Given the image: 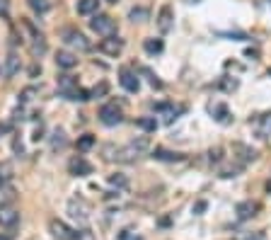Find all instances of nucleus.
Returning a JSON list of instances; mask_svg holds the SVG:
<instances>
[{"label": "nucleus", "instance_id": "obj_1", "mask_svg": "<svg viewBox=\"0 0 271 240\" xmlns=\"http://www.w3.org/2000/svg\"><path fill=\"white\" fill-rule=\"evenodd\" d=\"M19 27L27 32V37H29V51H32V56H39L46 51V39H44V34L36 29L34 24L29 22V19H19Z\"/></svg>", "mask_w": 271, "mask_h": 240}, {"label": "nucleus", "instance_id": "obj_2", "mask_svg": "<svg viewBox=\"0 0 271 240\" xmlns=\"http://www.w3.org/2000/svg\"><path fill=\"white\" fill-rule=\"evenodd\" d=\"M90 29L102 37H111L116 34V19L109 15H94V19H90Z\"/></svg>", "mask_w": 271, "mask_h": 240}, {"label": "nucleus", "instance_id": "obj_3", "mask_svg": "<svg viewBox=\"0 0 271 240\" xmlns=\"http://www.w3.org/2000/svg\"><path fill=\"white\" fill-rule=\"evenodd\" d=\"M99 121L104 126H116L124 121V114H121V107H116V102H109L99 110Z\"/></svg>", "mask_w": 271, "mask_h": 240}, {"label": "nucleus", "instance_id": "obj_4", "mask_svg": "<svg viewBox=\"0 0 271 240\" xmlns=\"http://www.w3.org/2000/svg\"><path fill=\"white\" fill-rule=\"evenodd\" d=\"M49 231L56 240H78V231H73L68 223L58 221V219H51L49 221Z\"/></svg>", "mask_w": 271, "mask_h": 240}, {"label": "nucleus", "instance_id": "obj_5", "mask_svg": "<svg viewBox=\"0 0 271 240\" xmlns=\"http://www.w3.org/2000/svg\"><path fill=\"white\" fill-rule=\"evenodd\" d=\"M63 41L73 46V49H78V51H90L92 44L88 41V37L83 34V32H78V29H66L63 32Z\"/></svg>", "mask_w": 271, "mask_h": 240}, {"label": "nucleus", "instance_id": "obj_6", "mask_svg": "<svg viewBox=\"0 0 271 240\" xmlns=\"http://www.w3.org/2000/svg\"><path fill=\"white\" fill-rule=\"evenodd\" d=\"M153 107H155V112H163L165 114V124H172L180 114L186 112L184 105H172V102H158V105H153Z\"/></svg>", "mask_w": 271, "mask_h": 240}, {"label": "nucleus", "instance_id": "obj_7", "mask_svg": "<svg viewBox=\"0 0 271 240\" xmlns=\"http://www.w3.org/2000/svg\"><path fill=\"white\" fill-rule=\"evenodd\" d=\"M99 51L107 56H119L124 51V39H119L116 34H111V37H104L99 41Z\"/></svg>", "mask_w": 271, "mask_h": 240}, {"label": "nucleus", "instance_id": "obj_8", "mask_svg": "<svg viewBox=\"0 0 271 240\" xmlns=\"http://www.w3.org/2000/svg\"><path fill=\"white\" fill-rule=\"evenodd\" d=\"M68 170H71V175H75V177H88V175H92V163H88L83 155H75L71 163H68Z\"/></svg>", "mask_w": 271, "mask_h": 240}, {"label": "nucleus", "instance_id": "obj_9", "mask_svg": "<svg viewBox=\"0 0 271 240\" xmlns=\"http://www.w3.org/2000/svg\"><path fill=\"white\" fill-rule=\"evenodd\" d=\"M119 83H121V88H124L126 93H138V88H141L138 75L133 73L131 68H121V71H119Z\"/></svg>", "mask_w": 271, "mask_h": 240}, {"label": "nucleus", "instance_id": "obj_10", "mask_svg": "<svg viewBox=\"0 0 271 240\" xmlns=\"http://www.w3.org/2000/svg\"><path fill=\"white\" fill-rule=\"evenodd\" d=\"M254 131H257V136L259 138H271V112H264V114H259L257 119H254Z\"/></svg>", "mask_w": 271, "mask_h": 240}, {"label": "nucleus", "instance_id": "obj_11", "mask_svg": "<svg viewBox=\"0 0 271 240\" xmlns=\"http://www.w3.org/2000/svg\"><path fill=\"white\" fill-rule=\"evenodd\" d=\"M19 223V211L12 206H0V226L5 228H15Z\"/></svg>", "mask_w": 271, "mask_h": 240}, {"label": "nucleus", "instance_id": "obj_12", "mask_svg": "<svg viewBox=\"0 0 271 240\" xmlns=\"http://www.w3.org/2000/svg\"><path fill=\"white\" fill-rule=\"evenodd\" d=\"M88 211H90V209H88V204L83 202V199H73V202L68 204V214L83 223L88 221Z\"/></svg>", "mask_w": 271, "mask_h": 240}, {"label": "nucleus", "instance_id": "obj_13", "mask_svg": "<svg viewBox=\"0 0 271 240\" xmlns=\"http://www.w3.org/2000/svg\"><path fill=\"white\" fill-rule=\"evenodd\" d=\"M257 211H259V204L257 202H240L235 209L237 219L240 221H247V219H252V216H257Z\"/></svg>", "mask_w": 271, "mask_h": 240}, {"label": "nucleus", "instance_id": "obj_14", "mask_svg": "<svg viewBox=\"0 0 271 240\" xmlns=\"http://www.w3.org/2000/svg\"><path fill=\"white\" fill-rule=\"evenodd\" d=\"M158 29L167 34L170 29H172V7L170 5H163L160 7V12H158Z\"/></svg>", "mask_w": 271, "mask_h": 240}, {"label": "nucleus", "instance_id": "obj_15", "mask_svg": "<svg viewBox=\"0 0 271 240\" xmlns=\"http://www.w3.org/2000/svg\"><path fill=\"white\" fill-rule=\"evenodd\" d=\"M56 66H58V68L71 71V68L78 66V56L71 54V51H58V54H56Z\"/></svg>", "mask_w": 271, "mask_h": 240}, {"label": "nucleus", "instance_id": "obj_16", "mask_svg": "<svg viewBox=\"0 0 271 240\" xmlns=\"http://www.w3.org/2000/svg\"><path fill=\"white\" fill-rule=\"evenodd\" d=\"M66 100H73V102H88L92 100L90 97V90H83V88H73V90H66V93H61Z\"/></svg>", "mask_w": 271, "mask_h": 240}, {"label": "nucleus", "instance_id": "obj_17", "mask_svg": "<svg viewBox=\"0 0 271 240\" xmlns=\"http://www.w3.org/2000/svg\"><path fill=\"white\" fill-rule=\"evenodd\" d=\"M15 199H17V192H15V187H10V185L0 187V206H12V204H15Z\"/></svg>", "mask_w": 271, "mask_h": 240}, {"label": "nucleus", "instance_id": "obj_18", "mask_svg": "<svg viewBox=\"0 0 271 240\" xmlns=\"http://www.w3.org/2000/svg\"><path fill=\"white\" fill-rule=\"evenodd\" d=\"M211 114H213V119L220 121V124H230V110L225 105H211Z\"/></svg>", "mask_w": 271, "mask_h": 240}, {"label": "nucleus", "instance_id": "obj_19", "mask_svg": "<svg viewBox=\"0 0 271 240\" xmlns=\"http://www.w3.org/2000/svg\"><path fill=\"white\" fill-rule=\"evenodd\" d=\"M99 10V0H78V15H94Z\"/></svg>", "mask_w": 271, "mask_h": 240}, {"label": "nucleus", "instance_id": "obj_20", "mask_svg": "<svg viewBox=\"0 0 271 240\" xmlns=\"http://www.w3.org/2000/svg\"><path fill=\"white\" fill-rule=\"evenodd\" d=\"M153 158L155 160H165V163H177V160H181L180 153H172V150H165V148H155L153 150Z\"/></svg>", "mask_w": 271, "mask_h": 240}, {"label": "nucleus", "instance_id": "obj_21", "mask_svg": "<svg viewBox=\"0 0 271 240\" xmlns=\"http://www.w3.org/2000/svg\"><path fill=\"white\" fill-rule=\"evenodd\" d=\"M17 71H19V58H17V54H10L7 58H5V75L12 78Z\"/></svg>", "mask_w": 271, "mask_h": 240}, {"label": "nucleus", "instance_id": "obj_22", "mask_svg": "<svg viewBox=\"0 0 271 240\" xmlns=\"http://www.w3.org/2000/svg\"><path fill=\"white\" fill-rule=\"evenodd\" d=\"M143 49L148 51V54H163L165 44H163V39H145Z\"/></svg>", "mask_w": 271, "mask_h": 240}, {"label": "nucleus", "instance_id": "obj_23", "mask_svg": "<svg viewBox=\"0 0 271 240\" xmlns=\"http://www.w3.org/2000/svg\"><path fill=\"white\" fill-rule=\"evenodd\" d=\"M73 88H78V80L73 75H61L58 78V93H66V90H73Z\"/></svg>", "mask_w": 271, "mask_h": 240}, {"label": "nucleus", "instance_id": "obj_24", "mask_svg": "<svg viewBox=\"0 0 271 240\" xmlns=\"http://www.w3.org/2000/svg\"><path fill=\"white\" fill-rule=\"evenodd\" d=\"M109 185L116 189H128V177L121 172H114V175H109Z\"/></svg>", "mask_w": 271, "mask_h": 240}, {"label": "nucleus", "instance_id": "obj_25", "mask_svg": "<svg viewBox=\"0 0 271 240\" xmlns=\"http://www.w3.org/2000/svg\"><path fill=\"white\" fill-rule=\"evenodd\" d=\"M148 17H150V10H148V7H133V10L128 12V19H131V22H145Z\"/></svg>", "mask_w": 271, "mask_h": 240}, {"label": "nucleus", "instance_id": "obj_26", "mask_svg": "<svg viewBox=\"0 0 271 240\" xmlns=\"http://www.w3.org/2000/svg\"><path fill=\"white\" fill-rule=\"evenodd\" d=\"M27 2H29V7H32L34 12H39V15H44V12L51 10V2H49V0H27Z\"/></svg>", "mask_w": 271, "mask_h": 240}, {"label": "nucleus", "instance_id": "obj_27", "mask_svg": "<svg viewBox=\"0 0 271 240\" xmlns=\"http://www.w3.org/2000/svg\"><path fill=\"white\" fill-rule=\"evenodd\" d=\"M136 126H141L143 131H155L158 129V121H155V117H141L136 121Z\"/></svg>", "mask_w": 271, "mask_h": 240}, {"label": "nucleus", "instance_id": "obj_28", "mask_svg": "<svg viewBox=\"0 0 271 240\" xmlns=\"http://www.w3.org/2000/svg\"><path fill=\"white\" fill-rule=\"evenodd\" d=\"M92 146H94V136H92V133H85V136L78 138V150L85 153V150H90Z\"/></svg>", "mask_w": 271, "mask_h": 240}, {"label": "nucleus", "instance_id": "obj_29", "mask_svg": "<svg viewBox=\"0 0 271 240\" xmlns=\"http://www.w3.org/2000/svg\"><path fill=\"white\" fill-rule=\"evenodd\" d=\"M51 146H54V148H63V146H66V133H63V131H56Z\"/></svg>", "mask_w": 271, "mask_h": 240}, {"label": "nucleus", "instance_id": "obj_30", "mask_svg": "<svg viewBox=\"0 0 271 240\" xmlns=\"http://www.w3.org/2000/svg\"><path fill=\"white\" fill-rule=\"evenodd\" d=\"M143 75H145V78H148V83H150L153 88H158V90L163 88V80H158L155 75H153V73H150V71H148V68H143Z\"/></svg>", "mask_w": 271, "mask_h": 240}, {"label": "nucleus", "instance_id": "obj_31", "mask_svg": "<svg viewBox=\"0 0 271 240\" xmlns=\"http://www.w3.org/2000/svg\"><path fill=\"white\" fill-rule=\"evenodd\" d=\"M109 93V85L107 83H99L94 90H90V97H102V95H107Z\"/></svg>", "mask_w": 271, "mask_h": 240}, {"label": "nucleus", "instance_id": "obj_32", "mask_svg": "<svg viewBox=\"0 0 271 240\" xmlns=\"http://www.w3.org/2000/svg\"><path fill=\"white\" fill-rule=\"evenodd\" d=\"M12 177V167L7 163H0V180H10Z\"/></svg>", "mask_w": 271, "mask_h": 240}, {"label": "nucleus", "instance_id": "obj_33", "mask_svg": "<svg viewBox=\"0 0 271 240\" xmlns=\"http://www.w3.org/2000/svg\"><path fill=\"white\" fill-rule=\"evenodd\" d=\"M220 37H230V39H237V41H242V39H247V34H242V32H220Z\"/></svg>", "mask_w": 271, "mask_h": 240}, {"label": "nucleus", "instance_id": "obj_34", "mask_svg": "<svg viewBox=\"0 0 271 240\" xmlns=\"http://www.w3.org/2000/svg\"><path fill=\"white\" fill-rule=\"evenodd\" d=\"M78 240H94V236H92V231H78Z\"/></svg>", "mask_w": 271, "mask_h": 240}, {"label": "nucleus", "instance_id": "obj_35", "mask_svg": "<svg viewBox=\"0 0 271 240\" xmlns=\"http://www.w3.org/2000/svg\"><path fill=\"white\" fill-rule=\"evenodd\" d=\"M220 153H223L220 148H211V160H213V163H220V158H223Z\"/></svg>", "mask_w": 271, "mask_h": 240}, {"label": "nucleus", "instance_id": "obj_36", "mask_svg": "<svg viewBox=\"0 0 271 240\" xmlns=\"http://www.w3.org/2000/svg\"><path fill=\"white\" fill-rule=\"evenodd\" d=\"M7 7H10V0H0V17L7 15Z\"/></svg>", "mask_w": 271, "mask_h": 240}, {"label": "nucleus", "instance_id": "obj_37", "mask_svg": "<svg viewBox=\"0 0 271 240\" xmlns=\"http://www.w3.org/2000/svg\"><path fill=\"white\" fill-rule=\"evenodd\" d=\"M206 206H208L206 202H196V206H194V214H203V211H206Z\"/></svg>", "mask_w": 271, "mask_h": 240}, {"label": "nucleus", "instance_id": "obj_38", "mask_svg": "<svg viewBox=\"0 0 271 240\" xmlns=\"http://www.w3.org/2000/svg\"><path fill=\"white\" fill-rule=\"evenodd\" d=\"M32 138H34V141H41V138H44V126H41V124H39V129L34 131V136H32Z\"/></svg>", "mask_w": 271, "mask_h": 240}, {"label": "nucleus", "instance_id": "obj_39", "mask_svg": "<svg viewBox=\"0 0 271 240\" xmlns=\"http://www.w3.org/2000/svg\"><path fill=\"white\" fill-rule=\"evenodd\" d=\"M245 240H264V236H250V238H245Z\"/></svg>", "mask_w": 271, "mask_h": 240}, {"label": "nucleus", "instance_id": "obj_40", "mask_svg": "<svg viewBox=\"0 0 271 240\" xmlns=\"http://www.w3.org/2000/svg\"><path fill=\"white\" fill-rule=\"evenodd\" d=\"M267 192H269V194H271V180H269V182H267Z\"/></svg>", "mask_w": 271, "mask_h": 240}, {"label": "nucleus", "instance_id": "obj_41", "mask_svg": "<svg viewBox=\"0 0 271 240\" xmlns=\"http://www.w3.org/2000/svg\"><path fill=\"white\" fill-rule=\"evenodd\" d=\"M12 238V236H0V240H10Z\"/></svg>", "mask_w": 271, "mask_h": 240}, {"label": "nucleus", "instance_id": "obj_42", "mask_svg": "<svg viewBox=\"0 0 271 240\" xmlns=\"http://www.w3.org/2000/svg\"><path fill=\"white\" fill-rule=\"evenodd\" d=\"M109 2H119V0H109Z\"/></svg>", "mask_w": 271, "mask_h": 240}, {"label": "nucleus", "instance_id": "obj_43", "mask_svg": "<svg viewBox=\"0 0 271 240\" xmlns=\"http://www.w3.org/2000/svg\"><path fill=\"white\" fill-rule=\"evenodd\" d=\"M136 240H143V238H136Z\"/></svg>", "mask_w": 271, "mask_h": 240}, {"label": "nucleus", "instance_id": "obj_44", "mask_svg": "<svg viewBox=\"0 0 271 240\" xmlns=\"http://www.w3.org/2000/svg\"><path fill=\"white\" fill-rule=\"evenodd\" d=\"M269 75H271V68H269Z\"/></svg>", "mask_w": 271, "mask_h": 240}, {"label": "nucleus", "instance_id": "obj_45", "mask_svg": "<svg viewBox=\"0 0 271 240\" xmlns=\"http://www.w3.org/2000/svg\"><path fill=\"white\" fill-rule=\"evenodd\" d=\"M0 182H2V180H0Z\"/></svg>", "mask_w": 271, "mask_h": 240}, {"label": "nucleus", "instance_id": "obj_46", "mask_svg": "<svg viewBox=\"0 0 271 240\" xmlns=\"http://www.w3.org/2000/svg\"><path fill=\"white\" fill-rule=\"evenodd\" d=\"M269 2H271V0H269Z\"/></svg>", "mask_w": 271, "mask_h": 240}]
</instances>
